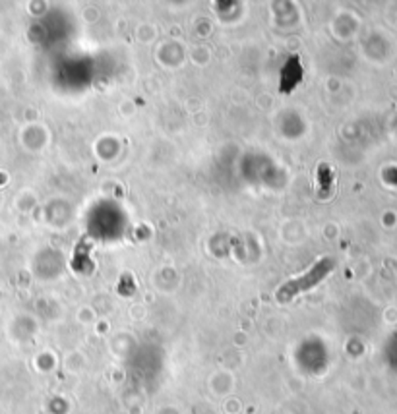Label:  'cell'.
Returning a JSON list of instances; mask_svg holds the SVG:
<instances>
[{
  "instance_id": "6da1fadb",
  "label": "cell",
  "mask_w": 397,
  "mask_h": 414,
  "mask_svg": "<svg viewBox=\"0 0 397 414\" xmlns=\"http://www.w3.org/2000/svg\"><path fill=\"white\" fill-rule=\"evenodd\" d=\"M333 268H335V260L333 258H322L306 273H302L301 277H294L289 283L283 284L280 291H277V300H280L281 304H285L289 300H293L297 294L314 289L320 281H324L326 277L330 275Z\"/></svg>"
}]
</instances>
